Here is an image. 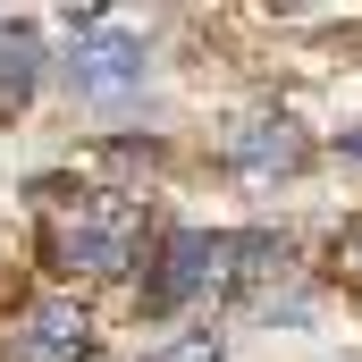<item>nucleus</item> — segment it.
Returning a JSON list of instances; mask_svg holds the SVG:
<instances>
[{
	"label": "nucleus",
	"instance_id": "f257e3e1",
	"mask_svg": "<svg viewBox=\"0 0 362 362\" xmlns=\"http://www.w3.org/2000/svg\"><path fill=\"white\" fill-rule=\"evenodd\" d=\"M51 262L59 270H85V278H110L135 262V211L127 202H85L59 236H51Z\"/></svg>",
	"mask_w": 362,
	"mask_h": 362
},
{
	"label": "nucleus",
	"instance_id": "f03ea898",
	"mask_svg": "<svg viewBox=\"0 0 362 362\" xmlns=\"http://www.w3.org/2000/svg\"><path fill=\"white\" fill-rule=\"evenodd\" d=\"M228 278V236H202V228H185L160 245V270L144 286V312H177L185 295H202V286H219Z\"/></svg>",
	"mask_w": 362,
	"mask_h": 362
},
{
	"label": "nucleus",
	"instance_id": "7ed1b4c3",
	"mask_svg": "<svg viewBox=\"0 0 362 362\" xmlns=\"http://www.w3.org/2000/svg\"><path fill=\"white\" fill-rule=\"evenodd\" d=\"M85 346H93V320L76 303H34L17 320V362H85Z\"/></svg>",
	"mask_w": 362,
	"mask_h": 362
},
{
	"label": "nucleus",
	"instance_id": "20e7f679",
	"mask_svg": "<svg viewBox=\"0 0 362 362\" xmlns=\"http://www.w3.org/2000/svg\"><path fill=\"white\" fill-rule=\"evenodd\" d=\"M68 76H76V93H93V101L135 93L144 85V42H135V34H93L85 51L68 59Z\"/></svg>",
	"mask_w": 362,
	"mask_h": 362
},
{
	"label": "nucleus",
	"instance_id": "39448f33",
	"mask_svg": "<svg viewBox=\"0 0 362 362\" xmlns=\"http://www.w3.org/2000/svg\"><path fill=\"white\" fill-rule=\"evenodd\" d=\"M228 152H236L245 169H295V160H303V135H295V118H245V127L228 135Z\"/></svg>",
	"mask_w": 362,
	"mask_h": 362
},
{
	"label": "nucleus",
	"instance_id": "423d86ee",
	"mask_svg": "<svg viewBox=\"0 0 362 362\" xmlns=\"http://www.w3.org/2000/svg\"><path fill=\"white\" fill-rule=\"evenodd\" d=\"M346 152H354V160H362V127H354V135H346Z\"/></svg>",
	"mask_w": 362,
	"mask_h": 362
}]
</instances>
